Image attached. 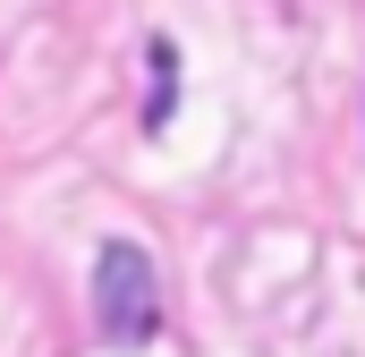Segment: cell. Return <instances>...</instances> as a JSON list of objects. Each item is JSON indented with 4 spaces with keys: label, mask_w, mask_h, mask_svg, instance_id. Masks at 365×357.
<instances>
[{
    "label": "cell",
    "mask_w": 365,
    "mask_h": 357,
    "mask_svg": "<svg viewBox=\"0 0 365 357\" xmlns=\"http://www.w3.org/2000/svg\"><path fill=\"white\" fill-rule=\"evenodd\" d=\"M93 323H102V341H153L162 332V272L136 238H110L93 256Z\"/></svg>",
    "instance_id": "obj_1"
},
{
    "label": "cell",
    "mask_w": 365,
    "mask_h": 357,
    "mask_svg": "<svg viewBox=\"0 0 365 357\" xmlns=\"http://www.w3.org/2000/svg\"><path fill=\"white\" fill-rule=\"evenodd\" d=\"M145 69H153V102H145V128H170V102H179V51H170V34H153V43H145Z\"/></svg>",
    "instance_id": "obj_2"
}]
</instances>
